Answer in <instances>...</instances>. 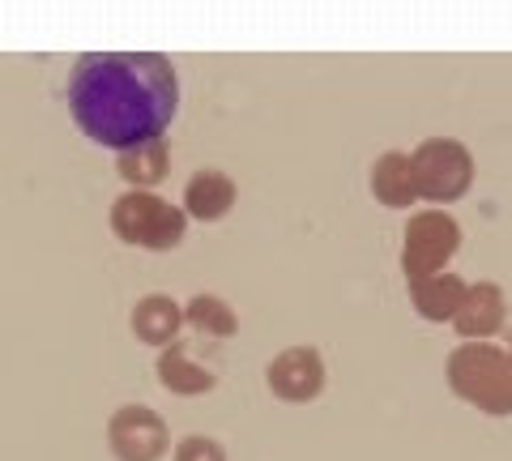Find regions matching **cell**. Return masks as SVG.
I'll use <instances>...</instances> for the list:
<instances>
[{
    "instance_id": "cell-1",
    "label": "cell",
    "mask_w": 512,
    "mask_h": 461,
    "mask_svg": "<svg viewBox=\"0 0 512 461\" xmlns=\"http://www.w3.org/2000/svg\"><path fill=\"white\" fill-rule=\"evenodd\" d=\"M69 111L94 146L154 141L180 111V77L158 52H94L69 73Z\"/></svg>"
},
{
    "instance_id": "cell-2",
    "label": "cell",
    "mask_w": 512,
    "mask_h": 461,
    "mask_svg": "<svg viewBox=\"0 0 512 461\" xmlns=\"http://www.w3.org/2000/svg\"><path fill=\"white\" fill-rule=\"evenodd\" d=\"M444 376H448V389L466 406H474L478 415H491V419L512 415V359L491 338L453 346Z\"/></svg>"
},
{
    "instance_id": "cell-3",
    "label": "cell",
    "mask_w": 512,
    "mask_h": 461,
    "mask_svg": "<svg viewBox=\"0 0 512 461\" xmlns=\"http://www.w3.org/2000/svg\"><path fill=\"white\" fill-rule=\"evenodd\" d=\"M107 222L120 244H133L146 252H171V248H180L188 235L184 205L158 197L150 188H128V193H120L111 201Z\"/></svg>"
},
{
    "instance_id": "cell-4",
    "label": "cell",
    "mask_w": 512,
    "mask_h": 461,
    "mask_svg": "<svg viewBox=\"0 0 512 461\" xmlns=\"http://www.w3.org/2000/svg\"><path fill=\"white\" fill-rule=\"evenodd\" d=\"M414 193L427 205H453L474 188V154L457 137H427L410 150Z\"/></svg>"
},
{
    "instance_id": "cell-5",
    "label": "cell",
    "mask_w": 512,
    "mask_h": 461,
    "mask_svg": "<svg viewBox=\"0 0 512 461\" xmlns=\"http://www.w3.org/2000/svg\"><path fill=\"white\" fill-rule=\"evenodd\" d=\"M461 248V222L444 210V205H427L414 210L402 235V274L406 282L440 274V269L457 257Z\"/></svg>"
},
{
    "instance_id": "cell-6",
    "label": "cell",
    "mask_w": 512,
    "mask_h": 461,
    "mask_svg": "<svg viewBox=\"0 0 512 461\" xmlns=\"http://www.w3.org/2000/svg\"><path fill=\"white\" fill-rule=\"evenodd\" d=\"M107 444L116 461H163L171 449V427L150 406H120L107 419Z\"/></svg>"
},
{
    "instance_id": "cell-7",
    "label": "cell",
    "mask_w": 512,
    "mask_h": 461,
    "mask_svg": "<svg viewBox=\"0 0 512 461\" xmlns=\"http://www.w3.org/2000/svg\"><path fill=\"white\" fill-rule=\"evenodd\" d=\"M325 355L316 346H286L269 359L265 368V385L278 402H291V406H303V402H316L325 393Z\"/></svg>"
},
{
    "instance_id": "cell-8",
    "label": "cell",
    "mask_w": 512,
    "mask_h": 461,
    "mask_svg": "<svg viewBox=\"0 0 512 461\" xmlns=\"http://www.w3.org/2000/svg\"><path fill=\"white\" fill-rule=\"evenodd\" d=\"M504 316H508V304H504L500 282H470L466 299H461V308L453 312L448 325L457 329L461 342H483L504 329Z\"/></svg>"
},
{
    "instance_id": "cell-9",
    "label": "cell",
    "mask_w": 512,
    "mask_h": 461,
    "mask_svg": "<svg viewBox=\"0 0 512 461\" xmlns=\"http://www.w3.org/2000/svg\"><path fill=\"white\" fill-rule=\"evenodd\" d=\"M154 368H158V385H163L167 393H175V397H201V393H210L218 385V372L205 359H197L192 342H184V338L163 346Z\"/></svg>"
},
{
    "instance_id": "cell-10",
    "label": "cell",
    "mask_w": 512,
    "mask_h": 461,
    "mask_svg": "<svg viewBox=\"0 0 512 461\" xmlns=\"http://www.w3.org/2000/svg\"><path fill=\"white\" fill-rule=\"evenodd\" d=\"M410 286V308L423 316L431 325H448L453 321V312L461 308V299H466V278L453 274V269H440V274H427V278H414L406 282Z\"/></svg>"
},
{
    "instance_id": "cell-11",
    "label": "cell",
    "mask_w": 512,
    "mask_h": 461,
    "mask_svg": "<svg viewBox=\"0 0 512 461\" xmlns=\"http://www.w3.org/2000/svg\"><path fill=\"white\" fill-rule=\"evenodd\" d=\"M235 201H239V188H235V180L227 176V171L205 167V171H197V176L184 184V214H188V222L192 218H197V222L227 218L235 210Z\"/></svg>"
},
{
    "instance_id": "cell-12",
    "label": "cell",
    "mask_w": 512,
    "mask_h": 461,
    "mask_svg": "<svg viewBox=\"0 0 512 461\" xmlns=\"http://www.w3.org/2000/svg\"><path fill=\"white\" fill-rule=\"evenodd\" d=\"M367 188L384 210H410L419 193H414V171H410V154L406 150H384L372 171H367Z\"/></svg>"
},
{
    "instance_id": "cell-13",
    "label": "cell",
    "mask_w": 512,
    "mask_h": 461,
    "mask_svg": "<svg viewBox=\"0 0 512 461\" xmlns=\"http://www.w3.org/2000/svg\"><path fill=\"white\" fill-rule=\"evenodd\" d=\"M128 325H133V338L137 342H146V346H171L175 338H180V329H184V308L175 304L171 295H146V299H137V308L133 316H128Z\"/></svg>"
},
{
    "instance_id": "cell-14",
    "label": "cell",
    "mask_w": 512,
    "mask_h": 461,
    "mask_svg": "<svg viewBox=\"0 0 512 461\" xmlns=\"http://www.w3.org/2000/svg\"><path fill=\"white\" fill-rule=\"evenodd\" d=\"M116 171H120V180L128 188H154L171 171V146H167V137L137 141V146L116 150Z\"/></svg>"
},
{
    "instance_id": "cell-15",
    "label": "cell",
    "mask_w": 512,
    "mask_h": 461,
    "mask_svg": "<svg viewBox=\"0 0 512 461\" xmlns=\"http://www.w3.org/2000/svg\"><path fill=\"white\" fill-rule=\"evenodd\" d=\"M184 325L192 333H201V338L222 342V338H235L239 333V316H235V308L227 304V299L201 291V295H192L184 304Z\"/></svg>"
},
{
    "instance_id": "cell-16",
    "label": "cell",
    "mask_w": 512,
    "mask_h": 461,
    "mask_svg": "<svg viewBox=\"0 0 512 461\" xmlns=\"http://www.w3.org/2000/svg\"><path fill=\"white\" fill-rule=\"evenodd\" d=\"M171 461H227V449L214 436H184L175 444Z\"/></svg>"
},
{
    "instance_id": "cell-17",
    "label": "cell",
    "mask_w": 512,
    "mask_h": 461,
    "mask_svg": "<svg viewBox=\"0 0 512 461\" xmlns=\"http://www.w3.org/2000/svg\"><path fill=\"white\" fill-rule=\"evenodd\" d=\"M504 351H508V359H512V346H504Z\"/></svg>"
}]
</instances>
